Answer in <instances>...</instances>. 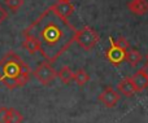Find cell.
<instances>
[{
  "mask_svg": "<svg viewBox=\"0 0 148 123\" xmlns=\"http://www.w3.org/2000/svg\"><path fill=\"white\" fill-rule=\"evenodd\" d=\"M40 43L39 52L47 62H55L75 41L77 29L66 18L60 17L51 9H46L26 30Z\"/></svg>",
  "mask_w": 148,
  "mask_h": 123,
  "instance_id": "obj_1",
  "label": "cell"
},
{
  "mask_svg": "<svg viewBox=\"0 0 148 123\" xmlns=\"http://www.w3.org/2000/svg\"><path fill=\"white\" fill-rule=\"evenodd\" d=\"M30 75L29 65L13 51H9L0 60V82L9 90L26 86Z\"/></svg>",
  "mask_w": 148,
  "mask_h": 123,
  "instance_id": "obj_2",
  "label": "cell"
},
{
  "mask_svg": "<svg viewBox=\"0 0 148 123\" xmlns=\"http://www.w3.org/2000/svg\"><path fill=\"white\" fill-rule=\"evenodd\" d=\"M75 41L84 51H91L99 41V34L90 26H84L81 30H77Z\"/></svg>",
  "mask_w": 148,
  "mask_h": 123,
  "instance_id": "obj_3",
  "label": "cell"
},
{
  "mask_svg": "<svg viewBox=\"0 0 148 123\" xmlns=\"http://www.w3.org/2000/svg\"><path fill=\"white\" fill-rule=\"evenodd\" d=\"M33 74L43 86L49 84V83L53 82L55 78L57 77V71L52 67V65L49 64V62H40V64L34 69Z\"/></svg>",
  "mask_w": 148,
  "mask_h": 123,
  "instance_id": "obj_4",
  "label": "cell"
},
{
  "mask_svg": "<svg viewBox=\"0 0 148 123\" xmlns=\"http://www.w3.org/2000/svg\"><path fill=\"white\" fill-rule=\"evenodd\" d=\"M109 41H110V47H109V49H107L105 56H107V60L113 65V66H118V65L125 60L126 51L122 49L121 47H118L113 38H109Z\"/></svg>",
  "mask_w": 148,
  "mask_h": 123,
  "instance_id": "obj_5",
  "label": "cell"
},
{
  "mask_svg": "<svg viewBox=\"0 0 148 123\" xmlns=\"http://www.w3.org/2000/svg\"><path fill=\"white\" fill-rule=\"evenodd\" d=\"M51 9L56 14H59L62 18H69L74 13V5L69 0H57L53 5H51Z\"/></svg>",
  "mask_w": 148,
  "mask_h": 123,
  "instance_id": "obj_6",
  "label": "cell"
},
{
  "mask_svg": "<svg viewBox=\"0 0 148 123\" xmlns=\"http://www.w3.org/2000/svg\"><path fill=\"white\" fill-rule=\"evenodd\" d=\"M99 100L101 101L107 108H113V106H116V104L120 101V93L113 87H107L99 95Z\"/></svg>",
  "mask_w": 148,
  "mask_h": 123,
  "instance_id": "obj_7",
  "label": "cell"
},
{
  "mask_svg": "<svg viewBox=\"0 0 148 123\" xmlns=\"http://www.w3.org/2000/svg\"><path fill=\"white\" fill-rule=\"evenodd\" d=\"M22 47L27 52H30L31 54H34V53H36V52H39V49H40V43H39V40L34 35H31V34L23 31Z\"/></svg>",
  "mask_w": 148,
  "mask_h": 123,
  "instance_id": "obj_8",
  "label": "cell"
},
{
  "mask_svg": "<svg viewBox=\"0 0 148 123\" xmlns=\"http://www.w3.org/2000/svg\"><path fill=\"white\" fill-rule=\"evenodd\" d=\"M129 10L136 16H144L148 13V0H131L127 4Z\"/></svg>",
  "mask_w": 148,
  "mask_h": 123,
  "instance_id": "obj_9",
  "label": "cell"
},
{
  "mask_svg": "<svg viewBox=\"0 0 148 123\" xmlns=\"http://www.w3.org/2000/svg\"><path fill=\"white\" fill-rule=\"evenodd\" d=\"M131 82H133L134 87H135L136 92H140V91H144L148 87V78L144 75V73L142 70L136 71L134 75L130 77Z\"/></svg>",
  "mask_w": 148,
  "mask_h": 123,
  "instance_id": "obj_10",
  "label": "cell"
},
{
  "mask_svg": "<svg viewBox=\"0 0 148 123\" xmlns=\"http://www.w3.org/2000/svg\"><path fill=\"white\" fill-rule=\"evenodd\" d=\"M117 88L123 96H126V97H133V96L136 93V90H135V87H134V84H133L130 78H123V79L118 83Z\"/></svg>",
  "mask_w": 148,
  "mask_h": 123,
  "instance_id": "obj_11",
  "label": "cell"
},
{
  "mask_svg": "<svg viewBox=\"0 0 148 123\" xmlns=\"http://www.w3.org/2000/svg\"><path fill=\"white\" fill-rule=\"evenodd\" d=\"M126 62L130 65L131 67H135L140 64L142 61V54L139 53L136 49H127L126 51V57H125Z\"/></svg>",
  "mask_w": 148,
  "mask_h": 123,
  "instance_id": "obj_12",
  "label": "cell"
},
{
  "mask_svg": "<svg viewBox=\"0 0 148 123\" xmlns=\"http://www.w3.org/2000/svg\"><path fill=\"white\" fill-rule=\"evenodd\" d=\"M57 77L60 78V80H61L62 83H65V84H69V83L73 80L74 71L70 69L69 66H62L61 69L57 71Z\"/></svg>",
  "mask_w": 148,
  "mask_h": 123,
  "instance_id": "obj_13",
  "label": "cell"
},
{
  "mask_svg": "<svg viewBox=\"0 0 148 123\" xmlns=\"http://www.w3.org/2000/svg\"><path fill=\"white\" fill-rule=\"evenodd\" d=\"M90 79V75L87 74V71L84 69H78L77 71H74V77L73 80L77 83L78 86H84Z\"/></svg>",
  "mask_w": 148,
  "mask_h": 123,
  "instance_id": "obj_14",
  "label": "cell"
},
{
  "mask_svg": "<svg viewBox=\"0 0 148 123\" xmlns=\"http://www.w3.org/2000/svg\"><path fill=\"white\" fill-rule=\"evenodd\" d=\"M23 122V116L14 108H9L7 116V122L5 123H22Z\"/></svg>",
  "mask_w": 148,
  "mask_h": 123,
  "instance_id": "obj_15",
  "label": "cell"
},
{
  "mask_svg": "<svg viewBox=\"0 0 148 123\" xmlns=\"http://www.w3.org/2000/svg\"><path fill=\"white\" fill-rule=\"evenodd\" d=\"M23 0H5V5H7L9 9H12L13 12L18 10L23 5Z\"/></svg>",
  "mask_w": 148,
  "mask_h": 123,
  "instance_id": "obj_16",
  "label": "cell"
},
{
  "mask_svg": "<svg viewBox=\"0 0 148 123\" xmlns=\"http://www.w3.org/2000/svg\"><path fill=\"white\" fill-rule=\"evenodd\" d=\"M114 41H116V44H117L118 47H121V48L125 49V51H127L129 47H130V44H129L127 39H126L125 36H120V38H118L117 40H114Z\"/></svg>",
  "mask_w": 148,
  "mask_h": 123,
  "instance_id": "obj_17",
  "label": "cell"
},
{
  "mask_svg": "<svg viewBox=\"0 0 148 123\" xmlns=\"http://www.w3.org/2000/svg\"><path fill=\"white\" fill-rule=\"evenodd\" d=\"M8 110H9V109L5 108V106H0V123H5V122H7Z\"/></svg>",
  "mask_w": 148,
  "mask_h": 123,
  "instance_id": "obj_18",
  "label": "cell"
},
{
  "mask_svg": "<svg viewBox=\"0 0 148 123\" xmlns=\"http://www.w3.org/2000/svg\"><path fill=\"white\" fill-rule=\"evenodd\" d=\"M7 17H8V13H7V10L4 9V8L0 5V25H1L3 22H4L5 20H7Z\"/></svg>",
  "mask_w": 148,
  "mask_h": 123,
  "instance_id": "obj_19",
  "label": "cell"
},
{
  "mask_svg": "<svg viewBox=\"0 0 148 123\" xmlns=\"http://www.w3.org/2000/svg\"><path fill=\"white\" fill-rule=\"evenodd\" d=\"M142 71H143V73H144V75H146V77L148 78V62H147V64L143 66V69H142Z\"/></svg>",
  "mask_w": 148,
  "mask_h": 123,
  "instance_id": "obj_20",
  "label": "cell"
},
{
  "mask_svg": "<svg viewBox=\"0 0 148 123\" xmlns=\"http://www.w3.org/2000/svg\"><path fill=\"white\" fill-rule=\"evenodd\" d=\"M146 57H147V61H148V53H147V56H146Z\"/></svg>",
  "mask_w": 148,
  "mask_h": 123,
  "instance_id": "obj_21",
  "label": "cell"
}]
</instances>
